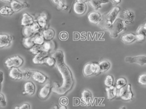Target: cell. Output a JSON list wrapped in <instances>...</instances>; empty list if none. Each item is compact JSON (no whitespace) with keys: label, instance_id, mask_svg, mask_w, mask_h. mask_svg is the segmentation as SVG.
<instances>
[{"label":"cell","instance_id":"cell-35","mask_svg":"<svg viewBox=\"0 0 146 109\" xmlns=\"http://www.w3.org/2000/svg\"><path fill=\"white\" fill-rule=\"evenodd\" d=\"M30 26H31V28L33 32L34 33V34L35 33H38L40 28V26H39V24H38V22H34L32 24L30 25Z\"/></svg>","mask_w":146,"mask_h":109},{"label":"cell","instance_id":"cell-45","mask_svg":"<svg viewBox=\"0 0 146 109\" xmlns=\"http://www.w3.org/2000/svg\"><path fill=\"white\" fill-rule=\"evenodd\" d=\"M111 2L113 3H116V4H118L119 3L121 0H111Z\"/></svg>","mask_w":146,"mask_h":109},{"label":"cell","instance_id":"cell-4","mask_svg":"<svg viewBox=\"0 0 146 109\" xmlns=\"http://www.w3.org/2000/svg\"><path fill=\"white\" fill-rule=\"evenodd\" d=\"M23 58L19 56H14L9 57L6 60L5 62V65L9 69H10L13 67L19 68L23 64Z\"/></svg>","mask_w":146,"mask_h":109},{"label":"cell","instance_id":"cell-48","mask_svg":"<svg viewBox=\"0 0 146 109\" xmlns=\"http://www.w3.org/2000/svg\"><path fill=\"white\" fill-rule=\"evenodd\" d=\"M60 108H66V107H63V106H62V107H60Z\"/></svg>","mask_w":146,"mask_h":109},{"label":"cell","instance_id":"cell-27","mask_svg":"<svg viewBox=\"0 0 146 109\" xmlns=\"http://www.w3.org/2000/svg\"><path fill=\"white\" fill-rule=\"evenodd\" d=\"M33 40L35 44L37 45H42L44 42V39L42 33H36L33 35Z\"/></svg>","mask_w":146,"mask_h":109},{"label":"cell","instance_id":"cell-19","mask_svg":"<svg viewBox=\"0 0 146 109\" xmlns=\"http://www.w3.org/2000/svg\"><path fill=\"white\" fill-rule=\"evenodd\" d=\"M82 98L81 100L87 104H88L90 102L92 101V94L91 93L86 90H83L82 94Z\"/></svg>","mask_w":146,"mask_h":109},{"label":"cell","instance_id":"cell-7","mask_svg":"<svg viewBox=\"0 0 146 109\" xmlns=\"http://www.w3.org/2000/svg\"><path fill=\"white\" fill-rule=\"evenodd\" d=\"M86 8L87 7L85 3L80 0H77L74 3L73 7L74 11L78 15L84 14L86 11Z\"/></svg>","mask_w":146,"mask_h":109},{"label":"cell","instance_id":"cell-2","mask_svg":"<svg viewBox=\"0 0 146 109\" xmlns=\"http://www.w3.org/2000/svg\"><path fill=\"white\" fill-rule=\"evenodd\" d=\"M120 10V7L118 6H116L114 7L109 13L104 15V16L101 18V20L99 22L100 26L101 27V28L110 31Z\"/></svg>","mask_w":146,"mask_h":109},{"label":"cell","instance_id":"cell-12","mask_svg":"<svg viewBox=\"0 0 146 109\" xmlns=\"http://www.w3.org/2000/svg\"><path fill=\"white\" fill-rule=\"evenodd\" d=\"M125 60L127 62H129L130 63L132 62H137L140 65H143L146 64V56H139L136 57H127L125 58Z\"/></svg>","mask_w":146,"mask_h":109},{"label":"cell","instance_id":"cell-13","mask_svg":"<svg viewBox=\"0 0 146 109\" xmlns=\"http://www.w3.org/2000/svg\"><path fill=\"white\" fill-rule=\"evenodd\" d=\"M33 79L39 83H43L47 80V77L42 73L35 71L33 74Z\"/></svg>","mask_w":146,"mask_h":109},{"label":"cell","instance_id":"cell-37","mask_svg":"<svg viewBox=\"0 0 146 109\" xmlns=\"http://www.w3.org/2000/svg\"><path fill=\"white\" fill-rule=\"evenodd\" d=\"M42 47L43 51H44L45 52H48L51 49V44L48 41L44 42V43L43 44V45Z\"/></svg>","mask_w":146,"mask_h":109},{"label":"cell","instance_id":"cell-10","mask_svg":"<svg viewBox=\"0 0 146 109\" xmlns=\"http://www.w3.org/2000/svg\"><path fill=\"white\" fill-rule=\"evenodd\" d=\"M51 88V84L50 83H46L42 88H41V89L39 92L38 95L39 98L42 99H46L50 93Z\"/></svg>","mask_w":146,"mask_h":109},{"label":"cell","instance_id":"cell-16","mask_svg":"<svg viewBox=\"0 0 146 109\" xmlns=\"http://www.w3.org/2000/svg\"><path fill=\"white\" fill-rule=\"evenodd\" d=\"M101 18L102 17L100 14L96 12H91L88 15V19L89 22L94 24H97L99 23Z\"/></svg>","mask_w":146,"mask_h":109},{"label":"cell","instance_id":"cell-40","mask_svg":"<svg viewBox=\"0 0 146 109\" xmlns=\"http://www.w3.org/2000/svg\"><path fill=\"white\" fill-rule=\"evenodd\" d=\"M59 38L61 40H63L67 39V38H68V33L66 32H64V31L61 32L60 33V34H59Z\"/></svg>","mask_w":146,"mask_h":109},{"label":"cell","instance_id":"cell-26","mask_svg":"<svg viewBox=\"0 0 146 109\" xmlns=\"http://www.w3.org/2000/svg\"><path fill=\"white\" fill-rule=\"evenodd\" d=\"M110 63L107 61H101L99 64H98V66H99V73L103 72H106L107 70H108L110 68Z\"/></svg>","mask_w":146,"mask_h":109},{"label":"cell","instance_id":"cell-34","mask_svg":"<svg viewBox=\"0 0 146 109\" xmlns=\"http://www.w3.org/2000/svg\"><path fill=\"white\" fill-rule=\"evenodd\" d=\"M44 63H46L49 66H52L55 64V60L54 57H45Z\"/></svg>","mask_w":146,"mask_h":109},{"label":"cell","instance_id":"cell-41","mask_svg":"<svg viewBox=\"0 0 146 109\" xmlns=\"http://www.w3.org/2000/svg\"><path fill=\"white\" fill-rule=\"evenodd\" d=\"M60 103L61 105H66L68 103V99L66 97H62L60 98Z\"/></svg>","mask_w":146,"mask_h":109},{"label":"cell","instance_id":"cell-18","mask_svg":"<svg viewBox=\"0 0 146 109\" xmlns=\"http://www.w3.org/2000/svg\"><path fill=\"white\" fill-rule=\"evenodd\" d=\"M21 25L23 26H29L32 24L34 23V20L29 14L27 13H23L22 15V18L21 19Z\"/></svg>","mask_w":146,"mask_h":109},{"label":"cell","instance_id":"cell-43","mask_svg":"<svg viewBox=\"0 0 146 109\" xmlns=\"http://www.w3.org/2000/svg\"><path fill=\"white\" fill-rule=\"evenodd\" d=\"M3 80V73L2 71H0V92L2 88V83Z\"/></svg>","mask_w":146,"mask_h":109},{"label":"cell","instance_id":"cell-5","mask_svg":"<svg viewBox=\"0 0 146 109\" xmlns=\"http://www.w3.org/2000/svg\"><path fill=\"white\" fill-rule=\"evenodd\" d=\"M120 98L124 100H129L132 99L133 94L131 89V85L130 83L125 85L120 89L119 95Z\"/></svg>","mask_w":146,"mask_h":109},{"label":"cell","instance_id":"cell-17","mask_svg":"<svg viewBox=\"0 0 146 109\" xmlns=\"http://www.w3.org/2000/svg\"><path fill=\"white\" fill-rule=\"evenodd\" d=\"M24 90L28 95H33L35 91V86L32 82L28 81L24 85Z\"/></svg>","mask_w":146,"mask_h":109},{"label":"cell","instance_id":"cell-29","mask_svg":"<svg viewBox=\"0 0 146 109\" xmlns=\"http://www.w3.org/2000/svg\"><path fill=\"white\" fill-rule=\"evenodd\" d=\"M13 11L11 7H9L7 6H3L0 9V14L3 16L11 15L13 13Z\"/></svg>","mask_w":146,"mask_h":109},{"label":"cell","instance_id":"cell-24","mask_svg":"<svg viewBox=\"0 0 146 109\" xmlns=\"http://www.w3.org/2000/svg\"><path fill=\"white\" fill-rule=\"evenodd\" d=\"M121 39L125 43H130L136 40V35L132 33L125 34L122 36Z\"/></svg>","mask_w":146,"mask_h":109},{"label":"cell","instance_id":"cell-11","mask_svg":"<svg viewBox=\"0 0 146 109\" xmlns=\"http://www.w3.org/2000/svg\"><path fill=\"white\" fill-rule=\"evenodd\" d=\"M12 41V37L7 34H0V48L8 47Z\"/></svg>","mask_w":146,"mask_h":109},{"label":"cell","instance_id":"cell-28","mask_svg":"<svg viewBox=\"0 0 146 109\" xmlns=\"http://www.w3.org/2000/svg\"><path fill=\"white\" fill-rule=\"evenodd\" d=\"M37 22L39 24V26L42 27L44 28L47 25V16L45 14L42 13L37 19Z\"/></svg>","mask_w":146,"mask_h":109},{"label":"cell","instance_id":"cell-38","mask_svg":"<svg viewBox=\"0 0 146 109\" xmlns=\"http://www.w3.org/2000/svg\"><path fill=\"white\" fill-rule=\"evenodd\" d=\"M6 104V102L5 100V98L4 95L0 93V106L2 107L5 106Z\"/></svg>","mask_w":146,"mask_h":109},{"label":"cell","instance_id":"cell-31","mask_svg":"<svg viewBox=\"0 0 146 109\" xmlns=\"http://www.w3.org/2000/svg\"><path fill=\"white\" fill-rule=\"evenodd\" d=\"M127 81L124 78H119L117 79L116 83V88L117 89H120L122 87L126 85Z\"/></svg>","mask_w":146,"mask_h":109},{"label":"cell","instance_id":"cell-33","mask_svg":"<svg viewBox=\"0 0 146 109\" xmlns=\"http://www.w3.org/2000/svg\"><path fill=\"white\" fill-rule=\"evenodd\" d=\"M113 83V79L112 76L108 75L106 77L105 80H104V84L107 87H110L112 86Z\"/></svg>","mask_w":146,"mask_h":109},{"label":"cell","instance_id":"cell-1","mask_svg":"<svg viewBox=\"0 0 146 109\" xmlns=\"http://www.w3.org/2000/svg\"><path fill=\"white\" fill-rule=\"evenodd\" d=\"M52 56L54 58L56 65L63 77V85L62 86L63 89L60 91H62L61 94H64L67 91V90L70 89L72 85L73 81L71 73L68 68L64 64L63 54L62 51H56L52 54Z\"/></svg>","mask_w":146,"mask_h":109},{"label":"cell","instance_id":"cell-39","mask_svg":"<svg viewBox=\"0 0 146 109\" xmlns=\"http://www.w3.org/2000/svg\"><path fill=\"white\" fill-rule=\"evenodd\" d=\"M23 72V79H27L30 78L31 76V72L26 70H22Z\"/></svg>","mask_w":146,"mask_h":109},{"label":"cell","instance_id":"cell-49","mask_svg":"<svg viewBox=\"0 0 146 109\" xmlns=\"http://www.w3.org/2000/svg\"><path fill=\"white\" fill-rule=\"evenodd\" d=\"M144 25H145V26H146V23H145V24H144Z\"/></svg>","mask_w":146,"mask_h":109},{"label":"cell","instance_id":"cell-32","mask_svg":"<svg viewBox=\"0 0 146 109\" xmlns=\"http://www.w3.org/2000/svg\"><path fill=\"white\" fill-rule=\"evenodd\" d=\"M23 32L24 35L27 37L32 36L34 34V33L33 32V31L31 28L30 25L25 26L23 30Z\"/></svg>","mask_w":146,"mask_h":109},{"label":"cell","instance_id":"cell-30","mask_svg":"<svg viewBox=\"0 0 146 109\" xmlns=\"http://www.w3.org/2000/svg\"><path fill=\"white\" fill-rule=\"evenodd\" d=\"M42 45H37V44H35L34 46H33L30 49V51L34 54H37L39 53H40L41 52H42L43 50H42V47L41 46Z\"/></svg>","mask_w":146,"mask_h":109},{"label":"cell","instance_id":"cell-46","mask_svg":"<svg viewBox=\"0 0 146 109\" xmlns=\"http://www.w3.org/2000/svg\"><path fill=\"white\" fill-rule=\"evenodd\" d=\"M2 1L5 2H11L13 0H2Z\"/></svg>","mask_w":146,"mask_h":109},{"label":"cell","instance_id":"cell-8","mask_svg":"<svg viewBox=\"0 0 146 109\" xmlns=\"http://www.w3.org/2000/svg\"><path fill=\"white\" fill-rule=\"evenodd\" d=\"M9 76L11 78L15 80L23 79L22 71H21L18 68L16 67L11 68L9 72Z\"/></svg>","mask_w":146,"mask_h":109},{"label":"cell","instance_id":"cell-21","mask_svg":"<svg viewBox=\"0 0 146 109\" xmlns=\"http://www.w3.org/2000/svg\"><path fill=\"white\" fill-rule=\"evenodd\" d=\"M117 89L116 87L111 86L110 87H107L106 88V91H107V98L110 100L113 99V98L115 97L117 94Z\"/></svg>","mask_w":146,"mask_h":109},{"label":"cell","instance_id":"cell-3","mask_svg":"<svg viewBox=\"0 0 146 109\" xmlns=\"http://www.w3.org/2000/svg\"><path fill=\"white\" fill-rule=\"evenodd\" d=\"M124 29L123 20L121 18L115 19L113 23L110 30V35L112 37H116L118 33Z\"/></svg>","mask_w":146,"mask_h":109},{"label":"cell","instance_id":"cell-25","mask_svg":"<svg viewBox=\"0 0 146 109\" xmlns=\"http://www.w3.org/2000/svg\"><path fill=\"white\" fill-rule=\"evenodd\" d=\"M23 44L26 48L30 49L33 46L35 45L33 40V36H32L24 38L23 39Z\"/></svg>","mask_w":146,"mask_h":109},{"label":"cell","instance_id":"cell-23","mask_svg":"<svg viewBox=\"0 0 146 109\" xmlns=\"http://www.w3.org/2000/svg\"><path fill=\"white\" fill-rule=\"evenodd\" d=\"M42 35L44 40L47 41L51 40L53 39L55 36V31L52 29H47L46 30L43 31L42 32Z\"/></svg>","mask_w":146,"mask_h":109},{"label":"cell","instance_id":"cell-47","mask_svg":"<svg viewBox=\"0 0 146 109\" xmlns=\"http://www.w3.org/2000/svg\"><path fill=\"white\" fill-rule=\"evenodd\" d=\"M80 1H83V2H86V1H88L89 0H80Z\"/></svg>","mask_w":146,"mask_h":109},{"label":"cell","instance_id":"cell-14","mask_svg":"<svg viewBox=\"0 0 146 109\" xmlns=\"http://www.w3.org/2000/svg\"><path fill=\"white\" fill-rule=\"evenodd\" d=\"M146 36V26L145 25L140 26L136 31V40L139 41L144 40Z\"/></svg>","mask_w":146,"mask_h":109},{"label":"cell","instance_id":"cell-42","mask_svg":"<svg viewBox=\"0 0 146 109\" xmlns=\"http://www.w3.org/2000/svg\"><path fill=\"white\" fill-rule=\"evenodd\" d=\"M54 1V2H55V3H56V4H58L60 7H62V8H63V9H64V5L63 4V3H62V0H53Z\"/></svg>","mask_w":146,"mask_h":109},{"label":"cell","instance_id":"cell-22","mask_svg":"<svg viewBox=\"0 0 146 109\" xmlns=\"http://www.w3.org/2000/svg\"><path fill=\"white\" fill-rule=\"evenodd\" d=\"M26 6H27V5H25L23 3L15 0H13L11 2V8L14 12L18 11Z\"/></svg>","mask_w":146,"mask_h":109},{"label":"cell","instance_id":"cell-20","mask_svg":"<svg viewBox=\"0 0 146 109\" xmlns=\"http://www.w3.org/2000/svg\"><path fill=\"white\" fill-rule=\"evenodd\" d=\"M90 5L95 9H98L101 7L102 3H106L109 2V0H89L87 1Z\"/></svg>","mask_w":146,"mask_h":109},{"label":"cell","instance_id":"cell-9","mask_svg":"<svg viewBox=\"0 0 146 109\" xmlns=\"http://www.w3.org/2000/svg\"><path fill=\"white\" fill-rule=\"evenodd\" d=\"M120 18L127 23L129 24L133 22L135 15L132 11L124 10L123 11L122 14L120 15Z\"/></svg>","mask_w":146,"mask_h":109},{"label":"cell","instance_id":"cell-15","mask_svg":"<svg viewBox=\"0 0 146 109\" xmlns=\"http://www.w3.org/2000/svg\"><path fill=\"white\" fill-rule=\"evenodd\" d=\"M47 53L42 51L40 53L35 54L33 58V62L35 64H43L44 63V58L47 56Z\"/></svg>","mask_w":146,"mask_h":109},{"label":"cell","instance_id":"cell-36","mask_svg":"<svg viewBox=\"0 0 146 109\" xmlns=\"http://www.w3.org/2000/svg\"><path fill=\"white\" fill-rule=\"evenodd\" d=\"M138 82L142 85H146V74H143L139 77Z\"/></svg>","mask_w":146,"mask_h":109},{"label":"cell","instance_id":"cell-6","mask_svg":"<svg viewBox=\"0 0 146 109\" xmlns=\"http://www.w3.org/2000/svg\"><path fill=\"white\" fill-rule=\"evenodd\" d=\"M83 73L86 77L91 76L93 74L99 73L98 64H93L91 62L86 64L84 66Z\"/></svg>","mask_w":146,"mask_h":109},{"label":"cell","instance_id":"cell-44","mask_svg":"<svg viewBox=\"0 0 146 109\" xmlns=\"http://www.w3.org/2000/svg\"><path fill=\"white\" fill-rule=\"evenodd\" d=\"M30 108V106L28 103L23 104L21 106L19 107V108L20 109H29Z\"/></svg>","mask_w":146,"mask_h":109}]
</instances>
